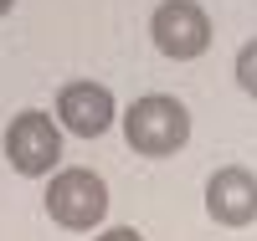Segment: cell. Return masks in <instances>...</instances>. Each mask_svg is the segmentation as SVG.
Returning <instances> with one entry per match:
<instances>
[{
  "label": "cell",
  "mask_w": 257,
  "mask_h": 241,
  "mask_svg": "<svg viewBox=\"0 0 257 241\" xmlns=\"http://www.w3.org/2000/svg\"><path fill=\"white\" fill-rule=\"evenodd\" d=\"M231 72H237V87H242V93H247V98H257V41H247V47L237 52Z\"/></svg>",
  "instance_id": "52a82bcc"
},
{
  "label": "cell",
  "mask_w": 257,
  "mask_h": 241,
  "mask_svg": "<svg viewBox=\"0 0 257 241\" xmlns=\"http://www.w3.org/2000/svg\"><path fill=\"white\" fill-rule=\"evenodd\" d=\"M149 36H155V52H165L170 62H196L211 47V16L196 0H165L149 16Z\"/></svg>",
  "instance_id": "277c9868"
},
{
  "label": "cell",
  "mask_w": 257,
  "mask_h": 241,
  "mask_svg": "<svg viewBox=\"0 0 257 241\" xmlns=\"http://www.w3.org/2000/svg\"><path fill=\"white\" fill-rule=\"evenodd\" d=\"M16 11V0H0V16H11Z\"/></svg>",
  "instance_id": "9c48e42d"
},
{
  "label": "cell",
  "mask_w": 257,
  "mask_h": 241,
  "mask_svg": "<svg viewBox=\"0 0 257 241\" xmlns=\"http://www.w3.org/2000/svg\"><path fill=\"white\" fill-rule=\"evenodd\" d=\"M6 159L16 174H26V180H41V174H57L62 169V123L52 113H16L6 123Z\"/></svg>",
  "instance_id": "3957f363"
},
{
  "label": "cell",
  "mask_w": 257,
  "mask_h": 241,
  "mask_svg": "<svg viewBox=\"0 0 257 241\" xmlns=\"http://www.w3.org/2000/svg\"><path fill=\"white\" fill-rule=\"evenodd\" d=\"M47 215L62 231H98L108 215V185L88 164H67L47 180Z\"/></svg>",
  "instance_id": "7a4b0ae2"
},
{
  "label": "cell",
  "mask_w": 257,
  "mask_h": 241,
  "mask_svg": "<svg viewBox=\"0 0 257 241\" xmlns=\"http://www.w3.org/2000/svg\"><path fill=\"white\" fill-rule=\"evenodd\" d=\"M206 215L216 226H231V231L252 226L257 221V174L242 164H221L206 180Z\"/></svg>",
  "instance_id": "8992f818"
},
{
  "label": "cell",
  "mask_w": 257,
  "mask_h": 241,
  "mask_svg": "<svg viewBox=\"0 0 257 241\" xmlns=\"http://www.w3.org/2000/svg\"><path fill=\"white\" fill-rule=\"evenodd\" d=\"M113 113H118V103H113V93L103 82H67L57 93V123H62V134H72V139L108 134Z\"/></svg>",
  "instance_id": "5b68a950"
},
{
  "label": "cell",
  "mask_w": 257,
  "mask_h": 241,
  "mask_svg": "<svg viewBox=\"0 0 257 241\" xmlns=\"http://www.w3.org/2000/svg\"><path fill=\"white\" fill-rule=\"evenodd\" d=\"M93 241H144V236H139L134 226H113V231H98Z\"/></svg>",
  "instance_id": "ba28073f"
},
{
  "label": "cell",
  "mask_w": 257,
  "mask_h": 241,
  "mask_svg": "<svg viewBox=\"0 0 257 241\" xmlns=\"http://www.w3.org/2000/svg\"><path fill=\"white\" fill-rule=\"evenodd\" d=\"M123 139L144 159H170L190 144V108L175 93H144L123 108Z\"/></svg>",
  "instance_id": "6da1fadb"
}]
</instances>
